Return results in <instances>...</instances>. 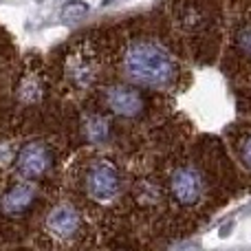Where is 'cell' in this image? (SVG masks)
<instances>
[{"mask_svg": "<svg viewBox=\"0 0 251 251\" xmlns=\"http://www.w3.org/2000/svg\"><path fill=\"white\" fill-rule=\"evenodd\" d=\"M124 71L132 82L152 88H170L178 82V62L168 51L165 44L148 35L130 40L124 51Z\"/></svg>", "mask_w": 251, "mask_h": 251, "instance_id": "1", "label": "cell"}, {"mask_svg": "<svg viewBox=\"0 0 251 251\" xmlns=\"http://www.w3.org/2000/svg\"><path fill=\"white\" fill-rule=\"evenodd\" d=\"M84 185L93 199L106 203V201H113L122 190V174L110 161L100 159L86 170Z\"/></svg>", "mask_w": 251, "mask_h": 251, "instance_id": "2", "label": "cell"}, {"mask_svg": "<svg viewBox=\"0 0 251 251\" xmlns=\"http://www.w3.org/2000/svg\"><path fill=\"white\" fill-rule=\"evenodd\" d=\"M205 178L194 165H178L170 176V196L181 207H192L203 199Z\"/></svg>", "mask_w": 251, "mask_h": 251, "instance_id": "3", "label": "cell"}, {"mask_svg": "<svg viewBox=\"0 0 251 251\" xmlns=\"http://www.w3.org/2000/svg\"><path fill=\"white\" fill-rule=\"evenodd\" d=\"M178 22H181L183 31L196 40L209 42L216 33V16H214L212 7L201 4V0H190L187 4H183L178 11Z\"/></svg>", "mask_w": 251, "mask_h": 251, "instance_id": "4", "label": "cell"}, {"mask_svg": "<svg viewBox=\"0 0 251 251\" xmlns=\"http://www.w3.org/2000/svg\"><path fill=\"white\" fill-rule=\"evenodd\" d=\"M104 104L117 117H139L146 110V97L128 84H113L104 91Z\"/></svg>", "mask_w": 251, "mask_h": 251, "instance_id": "5", "label": "cell"}, {"mask_svg": "<svg viewBox=\"0 0 251 251\" xmlns=\"http://www.w3.org/2000/svg\"><path fill=\"white\" fill-rule=\"evenodd\" d=\"M18 172L25 178H40L53 168V150L42 141H29L16 159Z\"/></svg>", "mask_w": 251, "mask_h": 251, "instance_id": "6", "label": "cell"}, {"mask_svg": "<svg viewBox=\"0 0 251 251\" xmlns=\"http://www.w3.org/2000/svg\"><path fill=\"white\" fill-rule=\"evenodd\" d=\"M47 227L55 238L60 240H71L77 236L79 227H82V216L73 205H57L51 209L47 218Z\"/></svg>", "mask_w": 251, "mask_h": 251, "instance_id": "7", "label": "cell"}, {"mask_svg": "<svg viewBox=\"0 0 251 251\" xmlns=\"http://www.w3.org/2000/svg\"><path fill=\"white\" fill-rule=\"evenodd\" d=\"M64 73L75 86L86 88L93 84L97 75V60L95 55L86 51V49H77L75 53H71L69 60L64 64Z\"/></svg>", "mask_w": 251, "mask_h": 251, "instance_id": "8", "label": "cell"}, {"mask_svg": "<svg viewBox=\"0 0 251 251\" xmlns=\"http://www.w3.org/2000/svg\"><path fill=\"white\" fill-rule=\"evenodd\" d=\"M231 53L236 60L251 66V7L243 9L236 16L234 29H231Z\"/></svg>", "mask_w": 251, "mask_h": 251, "instance_id": "9", "label": "cell"}, {"mask_svg": "<svg viewBox=\"0 0 251 251\" xmlns=\"http://www.w3.org/2000/svg\"><path fill=\"white\" fill-rule=\"evenodd\" d=\"M35 199V187L29 185V183H16L11 190H7L2 199V207L7 214H20L33 203Z\"/></svg>", "mask_w": 251, "mask_h": 251, "instance_id": "10", "label": "cell"}, {"mask_svg": "<svg viewBox=\"0 0 251 251\" xmlns=\"http://www.w3.org/2000/svg\"><path fill=\"white\" fill-rule=\"evenodd\" d=\"M82 132L91 143H104L110 134V124L101 115H86L82 122Z\"/></svg>", "mask_w": 251, "mask_h": 251, "instance_id": "11", "label": "cell"}, {"mask_svg": "<svg viewBox=\"0 0 251 251\" xmlns=\"http://www.w3.org/2000/svg\"><path fill=\"white\" fill-rule=\"evenodd\" d=\"M18 95H20L22 101H35L44 95V86L38 77H25L20 82V88H18Z\"/></svg>", "mask_w": 251, "mask_h": 251, "instance_id": "12", "label": "cell"}, {"mask_svg": "<svg viewBox=\"0 0 251 251\" xmlns=\"http://www.w3.org/2000/svg\"><path fill=\"white\" fill-rule=\"evenodd\" d=\"M238 156H240L245 168L251 172V130L238 139Z\"/></svg>", "mask_w": 251, "mask_h": 251, "instance_id": "13", "label": "cell"}, {"mask_svg": "<svg viewBox=\"0 0 251 251\" xmlns=\"http://www.w3.org/2000/svg\"><path fill=\"white\" fill-rule=\"evenodd\" d=\"M86 11H88V7L84 2H69L64 9H62V18H64V20L75 22V20H79Z\"/></svg>", "mask_w": 251, "mask_h": 251, "instance_id": "14", "label": "cell"}]
</instances>
